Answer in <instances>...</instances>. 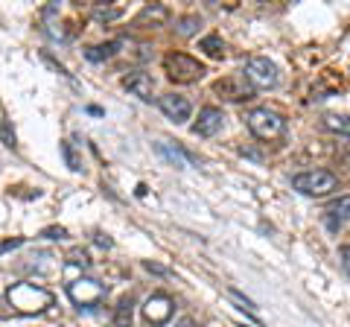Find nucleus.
Masks as SVG:
<instances>
[{"label":"nucleus","instance_id":"f257e3e1","mask_svg":"<svg viewBox=\"0 0 350 327\" xmlns=\"http://www.w3.org/2000/svg\"><path fill=\"white\" fill-rule=\"evenodd\" d=\"M6 301L15 313H24V315H36L44 313L47 307H53V292L38 287V283H12L6 292Z\"/></svg>","mask_w":350,"mask_h":327},{"label":"nucleus","instance_id":"f03ea898","mask_svg":"<svg viewBox=\"0 0 350 327\" xmlns=\"http://www.w3.org/2000/svg\"><path fill=\"white\" fill-rule=\"evenodd\" d=\"M245 123H248V132L257 140H278V138H283V132H286V120H283V114L271 112V108H251Z\"/></svg>","mask_w":350,"mask_h":327},{"label":"nucleus","instance_id":"7ed1b4c3","mask_svg":"<svg viewBox=\"0 0 350 327\" xmlns=\"http://www.w3.org/2000/svg\"><path fill=\"white\" fill-rule=\"evenodd\" d=\"M163 73L178 85H190L204 76V64L187 56V53H167V56H163Z\"/></svg>","mask_w":350,"mask_h":327},{"label":"nucleus","instance_id":"20e7f679","mask_svg":"<svg viewBox=\"0 0 350 327\" xmlns=\"http://www.w3.org/2000/svg\"><path fill=\"white\" fill-rule=\"evenodd\" d=\"M105 296H108L105 283L94 280V278H76L68 283V298L73 301V307H79V310H96L105 301Z\"/></svg>","mask_w":350,"mask_h":327},{"label":"nucleus","instance_id":"39448f33","mask_svg":"<svg viewBox=\"0 0 350 327\" xmlns=\"http://www.w3.org/2000/svg\"><path fill=\"white\" fill-rule=\"evenodd\" d=\"M292 187L298 193H304V196H315V199H321V196H330L338 187V176H333L330 170L298 172V176L292 179Z\"/></svg>","mask_w":350,"mask_h":327},{"label":"nucleus","instance_id":"423d86ee","mask_svg":"<svg viewBox=\"0 0 350 327\" xmlns=\"http://www.w3.org/2000/svg\"><path fill=\"white\" fill-rule=\"evenodd\" d=\"M245 82L251 85L254 91H269L275 88V85L280 82V73H278V64L269 62L266 56H251L245 62Z\"/></svg>","mask_w":350,"mask_h":327},{"label":"nucleus","instance_id":"0eeeda50","mask_svg":"<svg viewBox=\"0 0 350 327\" xmlns=\"http://www.w3.org/2000/svg\"><path fill=\"white\" fill-rule=\"evenodd\" d=\"M140 310H144V319L149 327H163L175 315V301L167 296V292H152Z\"/></svg>","mask_w":350,"mask_h":327},{"label":"nucleus","instance_id":"6e6552de","mask_svg":"<svg viewBox=\"0 0 350 327\" xmlns=\"http://www.w3.org/2000/svg\"><path fill=\"white\" fill-rule=\"evenodd\" d=\"M213 91L231 103H243V100H251V96H254V88L245 82V76H225V79H219L213 85Z\"/></svg>","mask_w":350,"mask_h":327},{"label":"nucleus","instance_id":"1a4fd4ad","mask_svg":"<svg viewBox=\"0 0 350 327\" xmlns=\"http://www.w3.org/2000/svg\"><path fill=\"white\" fill-rule=\"evenodd\" d=\"M222 126H225L222 108L204 105L202 112H199V120L193 123V135H199V138H216L219 132H222Z\"/></svg>","mask_w":350,"mask_h":327},{"label":"nucleus","instance_id":"9d476101","mask_svg":"<svg viewBox=\"0 0 350 327\" xmlns=\"http://www.w3.org/2000/svg\"><path fill=\"white\" fill-rule=\"evenodd\" d=\"M158 105H161V112L167 114L175 126L187 123L190 114H193V105H190V100H187V96H181V94H163L161 100H158Z\"/></svg>","mask_w":350,"mask_h":327},{"label":"nucleus","instance_id":"9b49d317","mask_svg":"<svg viewBox=\"0 0 350 327\" xmlns=\"http://www.w3.org/2000/svg\"><path fill=\"white\" fill-rule=\"evenodd\" d=\"M123 88H126L131 96H137V100L152 103V94H155V82H152V76L144 73V70H129V73L123 76Z\"/></svg>","mask_w":350,"mask_h":327},{"label":"nucleus","instance_id":"f8f14e48","mask_svg":"<svg viewBox=\"0 0 350 327\" xmlns=\"http://www.w3.org/2000/svg\"><path fill=\"white\" fill-rule=\"evenodd\" d=\"M170 21V9L163 6V3H149V6H144L137 12V18H135V24L137 27H146V29H158V27H163Z\"/></svg>","mask_w":350,"mask_h":327},{"label":"nucleus","instance_id":"ddd939ff","mask_svg":"<svg viewBox=\"0 0 350 327\" xmlns=\"http://www.w3.org/2000/svg\"><path fill=\"white\" fill-rule=\"evenodd\" d=\"M131 322H135V298L123 296L114 310V327H131Z\"/></svg>","mask_w":350,"mask_h":327},{"label":"nucleus","instance_id":"4468645a","mask_svg":"<svg viewBox=\"0 0 350 327\" xmlns=\"http://www.w3.org/2000/svg\"><path fill=\"white\" fill-rule=\"evenodd\" d=\"M158 152L161 155H167L175 167H187V164H196V158L190 155V152H184V149H178V146H172L170 140H161L158 144Z\"/></svg>","mask_w":350,"mask_h":327},{"label":"nucleus","instance_id":"2eb2a0df","mask_svg":"<svg viewBox=\"0 0 350 327\" xmlns=\"http://www.w3.org/2000/svg\"><path fill=\"white\" fill-rule=\"evenodd\" d=\"M120 47H123V38H117V41H108V44H100V47L85 50V56L91 59V62H105V59L117 56V50H120Z\"/></svg>","mask_w":350,"mask_h":327},{"label":"nucleus","instance_id":"dca6fc26","mask_svg":"<svg viewBox=\"0 0 350 327\" xmlns=\"http://www.w3.org/2000/svg\"><path fill=\"white\" fill-rule=\"evenodd\" d=\"M324 129L350 138V114H324Z\"/></svg>","mask_w":350,"mask_h":327},{"label":"nucleus","instance_id":"f3484780","mask_svg":"<svg viewBox=\"0 0 350 327\" xmlns=\"http://www.w3.org/2000/svg\"><path fill=\"white\" fill-rule=\"evenodd\" d=\"M199 27H202V18H199V15H184V18L175 21V32H178L181 38L196 36V32H199Z\"/></svg>","mask_w":350,"mask_h":327},{"label":"nucleus","instance_id":"a211bd4d","mask_svg":"<svg viewBox=\"0 0 350 327\" xmlns=\"http://www.w3.org/2000/svg\"><path fill=\"white\" fill-rule=\"evenodd\" d=\"M199 50H204V56H211V59H222L225 56V44H222V38L219 36H204L199 41Z\"/></svg>","mask_w":350,"mask_h":327},{"label":"nucleus","instance_id":"6ab92c4d","mask_svg":"<svg viewBox=\"0 0 350 327\" xmlns=\"http://www.w3.org/2000/svg\"><path fill=\"white\" fill-rule=\"evenodd\" d=\"M120 15H123V6H103V3L94 6V21H100V24H111Z\"/></svg>","mask_w":350,"mask_h":327},{"label":"nucleus","instance_id":"aec40b11","mask_svg":"<svg viewBox=\"0 0 350 327\" xmlns=\"http://www.w3.org/2000/svg\"><path fill=\"white\" fill-rule=\"evenodd\" d=\"M0 138H3V144H6L9 149H15V135L9 132V123H6V108H3V103H0Z\"/></svg>","mask_w":350,"mask_h":327},{"label":"nucleus","instance_id":"412c9836","mask_svg":"<svg viewBox=\"0 0 350 327\" xmlns=\"http://www.w3.org/2000/svg\"><path fill=\"white\" fill-rule=\"evenodd\" d=\"M330 213L338 216V220H350V196H342L330 205Z\"/></svg>","mask_w":350,"mask_h":327},{"label":"nucleus","instance_id":"4be33fe9","mask_svg":"<svg viewBox=\"0 0 350 327\" xmlns=\"http://www.w3.org/2000/svg\"><path fill=\"white\" fill-rule=\"evenodd\" d=\"M228 298H231V301H237V304H239V307H243L245 313H257L254 301H248V298L243 296V292H237V289H228Z\"/></svg>","mask_w":350,"mask_h":327},{"label":"nucleus","instance_id":"5701e85b","mask_svg":"<svg viewBox=\"0 0 350 327\" xmlns=\"http://www.w3.org/2000/svg\"><path fill=\"white\" fill-rule=\"evenodd\" d=\"M59 149H62V155H64V161H68V167H70L73 172H79L82 167H79V161H76V155H73V149H70V144H59Z\"/></svg>","mask_w":350,"mask_h":327},{"label":"nucleus","instance_id":"b1692460","mask_svg":"<svg viewBox=\"0 0 350 327\" xmlns=\"http://www.w3.org/2000/svg\"><path fill=\"white\" fill-rule=\"evenodd\" d=\"M41 237H44V239H64V237H68V231H64V228H56V225H53V228H44Z\"/></svg>","mask_w":350,"mask_h":327},{"label":"nucleus","instance_id":"393cba45","mask_svg":"<svg viewBox=\"0 0 350 327\" xmlns=\"http://www.w3.org/2000/svg\"><path fill=\"white\" fill-rule=\"evenodd\" d=\"M18 246H24V237H12V239H6V243H0V257H3L6 252H12V248Z\"/></svg>","mask_w":350,"mask_h":327},{"label":"nucleus","instance_id":"a878e982","mask_svg":"<svg viewBox=\"0 0 350 327\" xmlns=\"http://www.w3.org/2000/svg\"><path fill=\"white\" fill-rule=\"evenodd\" d=\"M70 266H82V269H88V266H91V260H88L85 252H73V254H70Z\"/></svg>","mask_w":350,"mask_h":327},{"label":"nucleus","instance_id":"bb28decb","mask_svg":"<svg viewBox=\"0 0 350 327\" xmlns=\"http://www.w3.org/2000/svg\"><path fill=\"white\" fill-rule=\"evenodd\" d=\"M146 266V272H152V275H170V269H163V266H158V263H152V260H149V263H144Z\"/></svg>","mask_w":350,"mask_h":327},{"label":"nucleus","instance_id":"cd10ccee","mask_svg":"<svg viewBox=\"0 0 350 327\" xmlns=\"http://www.w3.org/2000/svg\"><path fill=\"white\" fill-rule=\"evenodd\" d=\"M342 260H345V269H347V275H350V246L342 248Z\"/></svg>","mask_w":350,"mask_h":327},{"label":"nucleus","instance_id":"c85d7f7f","mask_svg":"<svg viewBox=\"0 0 350 327\" xmlns=\"http://www.w3.org/2000/svg\"><path fill=\"white\" fill-rule=\"evenodd\" d=\"M96 243L105 246V248H111V239H108V234H96Z\"/></svg>","mask_w":350,"mask_h":327},{"label":"nucleus","instance_id":"c756f323","mask_svg":"<svg viewBox=\"0 0 350 327\" xmlns=\"http://www.w3.org/2000/svg\"><path fill=\"white\" fill-rule=\"evenodd\" d=\"M175 327H196V322H193V319H181V322L175 324Z\"/></svg>","mask_w":350,"mask_h":327},{"label":"nucleus","instance_id":"7c9ffc66","mask_svg":"<svg viewBox=\"0 0 350 327\" xmlns=\"http://www.w3.org/2000/svg\"><path fill=\"white\" fill-rule=\"evenodd\" d=\"M342 164H345V167L350 170V152H345V155H342Z\"/></svg>","mask_w":350,"mask_h":327}]
</instances>
